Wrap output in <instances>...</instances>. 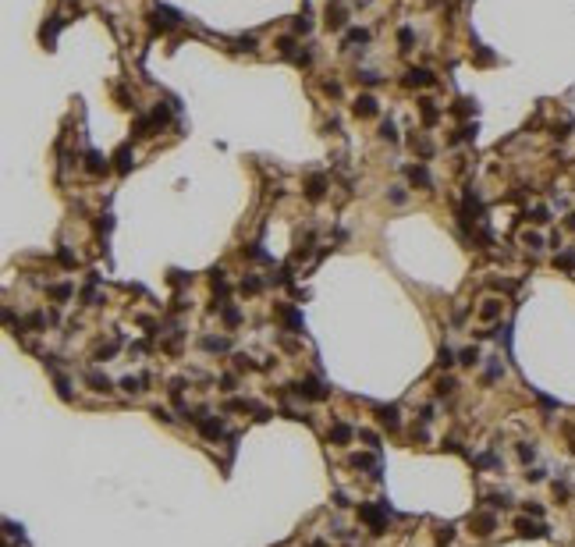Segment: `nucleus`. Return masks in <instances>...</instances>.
I'll return each mask as SVG.
<instances>
[{
    "mask_svg": "<svg viewBox=\"0 0 575 547\" xmlns=\"http://www.w3.org/2000/svg\"><path fill=\"white\" fill-rule=\"evenodd\" d=\"M409 181H412V185H423V188H430V185H433L430 174H426L423 167H409Z\"/></svg>",
    "mask_w": 575,
    "mask_h": 547,
    "instance_id": "15",
    "label": "nucleus"
},
{
    "mask_svg": "<svg viewBox=\"0 0 575 547\" xmlns=\"http://www.w3.org/2000/svg\"><path fill=\"white\" fill-rule=\"evenodd\" d=\"M568 228H572V231H575V213H568Z\"/></svg>",
    "mask_w": 575,
    "mask_h": 547,
    "instance_id": "41",
    "label": "nucleus"
},
{
    "mask_svg": "<svg viewBox=\"0 0 575 547\" xmlns=\"http://www.w3.org/2000/svg\"><path fill=\"white\" fill-rule=\"evenodd\" d=\"M352 462H355L359 469H373V472H376V459H373V455H355Z\"/></svg>",
    "mask_w": 575,
    "mask_h": 547,
    "instance_id": "28",
    "label": "nucleus"
},
{
    "mask_svg": "<svg viewBox=\"0 0 575 547\" xmlns=\"http://www.w3.org/2000/svg\"><path fill=\"white\" fill-rule=\"evenodd\" d=\"M309 547H327V544H323V540H316V544H309Z\"/></svg>",
    "mask_w": 575,
    "mask_h": 547,
    "instance_id": "42",
    "label": "nucleus"
},
{
    "mask_svg": "<svg viewBox=\"0 0 575 547\" xmlns=\"http://www.w3.org/2000/svg\"><path fill=\"white\" fill-rule=\"evenodd\" d=\"M405 82H409V85H419V89H423V85H433V75L426 72V68H412V72L405 75Z\"/></svg>",
    "mask_w": 575,
    "mask_h": 547,
    "instance_id": "9",
    "label": "nucleus"
},
{
    "mask_svg": "<svg viewBox=\"0 0 575 547\" xmlns=\"http://www.w3.org/2000/svg\"><path fill=\"white\" fill-rule=\"evenodd\" d=\"M437 363H440V366L447 370V366L454 363V352H451V348H440V359H437Z\"/></svg>",
    "mask_w": 575,
    "mask_h": 547,
    "instance_id": "32",
    "label": "nucleus"
},
{
    "mask_svg": "<svg viewBox=\"0 0 575 547\" xmlns=\"http://www.w3.org/2000/svg\"><path fill=\"white\" fill-rule=\"evenodd\" d=\"M323 92H327V96H341V85H338V82H323Z\"/></svg>",
    "mask_w": 575,
    "mask_h": 547,
    "instance_id": "35",
    "label": "nucleus"
},
{
    "mask_svg": "<svg viewBox=\"0 0 575 547\" xmlns=\"http://www.w3.org/2000/svg\"><path fill=\"white\" fill-rule=\"evenodd\" d=\"M398 39H401V43L409 46V43H412V29H401V32H398Z\"/></svg>",
    "mask_w": 575,
    "mask_h": 547,
    "instance_id": "40",
    "label": "nucleus"
},
{
    "mask_svg": "<svg viewBox=\"0 0 575 547\" xmlns=\"http://www.w3.org/2000/svg\"><path fill=\"white\" fill-rule=\"evenodd\" d=\"M522 242L529 245V249H543V234H536V231H525L522 234Z\"/></svg>",
    "mask_w": 575,
    "mask_h": 547,
    "instance_id": "23",
    "label": "nucleus"
},
{
    "mask_svg": "<svg viewBox=\"0 0 575 547\" xmlns=\"http://www.w3.org/2000/svg\"><path fill=\"white\" fill-rule=\"evenodd\" d=\"M281 316H284V323L291 327V330H302V313L288 310V306H281Z\"/></svg>",
    "mask_w": 575,
    "mask_h": 547,
    "instance_id": "16",
    "label": "nucleus"
},
{
    "mask_svg": "<svg viewBox=\"0 0 575 547\" xmlns=\"http://www.w3.org/2000/svg\"><path fill=\"white\" fill-rule=\"evenodd\" d=\"M515 526H518V533H522V537H547V526H540V522H529V519H518Z\"/></svg>",
    "mask_w": 575,
    "mask_h": 547,
    "instance_id": "8",
    "label": "nucleus"
},
{
    "mask_svg": "<svg viewBox=\"0 0 575 547\" xmlns=\"http://www.w3.org/2000/svg\"><path fill=\"white\" fill-rule=\"evenodd\" d=\"M376 419H380L387 430H398V409H394V405H380V409H376Z\"/></svg>",
    "mask_w": 575,
    "mask_h": 547,
    "instance_id": "5",
    "label": "nucleus"
},
{
    "mask_svg": "<svg viewBox=\"0 0 575 547\" xmlns=\"http://www.w3.org/2000/svg\"><path fill=\"white\" fill-rule=\"evenodd\" d=\"M291 29H295V32H302V36H305V32H309V29H313V21H309V14H302V18H295V21H291Z\"/></svg>",
    "mask_w": 575,
    "mask_h": 547,
    "instance_id": "26",
    "label": "nucleus"
},
{
    "mask_svg": "<svg viewBox=\"0 0 575 547\" xmlns=\"http://www.w3.org/2000/svg\"><path fill=\"white\" fill-rule=\"evenodd\" d=\"M472 526H476V533H480V537H490V533H494V526H497V519H494V515H476V519H472Z\"/></svg>",
    "mask_w": 575,
    "mask_h": 547,
    "instance_id": "10",
    "label": "nucleus"
},
{
    "mask_svg": "<svg viewBox=\"0 0 575 547\" xmlns=\"http://www.w3.org/2000/svg\"><path fill=\"white\" fill-rule=\"evenodd\" d=\"M259 288H263V281H259V277H245V281H242V292H245V295H256Z\"/></svg>",
    "mask_w": 575,
    "mask_h": 547,
    "instance_id": "22",
    "label": "nucleus"
},
{
    "mask_svg": "<svg viewBox=\"0 0 575 547\" xmlns=\"http://www.w3.org/2000/svg\"><path fill=\"white\" fill-rule=\"evenodd\" d=\"M327 25H330V29H341V25H345V7H341V4L327 7Z\"/></svg>",
    "mask_w": 575,
    "mask_h": 547,
    "instance_id": "13",
    "label": "nucleus"
},
{
    "mask_svg": "<svg viewBox=\"0 0 575 547\" xmlns=\"http://www.w3.org/2000/svg\"><path fill=\"white\" fill-rule=\"evenodd\" d=\"M117 167H121V171H128V167H132V150H128V146H121V150H117Z\"/></svg>",
    "mask_w": 575,
    "mask_h": 547,
    "instance_id": "24",
    "label": "nucleus"
},
{
    "mask_svg": "<svg viewBox=\"0 0 575 547\" xmlns=\"http://www.w3.org/2000/svg\"><path fill=\"white\" fill-rule=\"evenodd\" d=\"M451 537H454V526H440L437 540H440V544H451Z\"/></svg>",
    "mask_w": 575,
    "mask_h": 547,
    "instance_id": "33",
    "label": "nucleus"
},
{
    "mask_svg": "<svg viewBox=\"0 0 575 547\" xmlns=\"http://www.w3.org/2000/svg\"><path fill=\"white\" fill-rule=\"evenodd\" d=\"M518 455H522V462H533V455H536V451H533L529 444H522V448H518Z\"/></svg>",
    "mask_w": 575,
    "mask_h": 547,
    "instance_id": "38",
    "label": "nucleus"
},
{
    "mask_svg": "<svg viewBox=\"0 0 575 547\" xmlns=\"http://www.w3.org/2000/svg\"><path fill=\"white\" fill-rule=\"evenodd\" d=\"M451 391H454V380H451V377H440V380H437V394H451Z\"/></svg>",
    "mask_w": 575,
    "mask_h": 547,
    "instance_id": "29",
    "label": "nucleus"
},
{
    "mask_svg": "<svg viewBox=\"0 0 575 547\" xmlns=\"http://www.w3.org/2000/svg\"><path fill=\"white\" fill-rule=\"evenodd\" d=\"M458 363L476 366V363H480V348H462V352H458Z\"/></svg>",
    "mask_w": 575,
    "mask_h": 547,
    "instance_id": "18",
    "label": "nucleus"
},
{
    "mask_svg": "<svg viewBox=\"0 0 575 547\" xmlns=\"http://www.w3.org/2000/svg\"><path fill=\"white\" fill-rule=\"evenodd\" d=\"M203 348H210V352H224V348H227V338H203Z\"/></svg>",
    "mask_w": 575,
    "mask_h": 547,
    "instance_id": "20",
    "label": "nucleus"
},
{
    "mask_svg": "<svg viewBox=\"0 0 575 547\" xmlns=\"http://www.w3.org/2000/svg\"><path fill=\"white\" fill-rule=\"evenodd\" d=\"M359 519L373 526V533H384V530H387V512H384V508H376V505H362V508H359Z\"/></svg>",
    "mask_w": 575,
    "mask_h": 547,
    "instance_id": "1",
    "label": "nucleus"
},
{
    "mask_svg": "<svg viewBox=\"0 0 575 547\" xmlns=\"http://www.w3.org/2000/svg\"><path fill=\"white\" fill-rule=\"evenodd\" d=\"M366 39H369V32H366V29H348V36H345V43H348V46L366 43Z\"/></svg>",
    "mask_w": 575,
    "mask_h": 547,
    "instance_id": "19",
    "label": "nucleus"
},
{
    "mask_svg": "<svg viewBox=\"0 0 575 547\" xmlns=\"http://www.w3.org/2000/svg\"><path fill=\"white\" fill-rule=\"evenodd\" d=\"M376 96H369V92H362V96H355V103H352V114L355 117H376Z\"/></svg>",
    "mask_w": 575,
    "mask_h": 547,
    "instance_id": "2",
    "label": "nucleus"
},
{
    "mask_svg": "<svg viewBox=\"0 0 575 547\" xmlns=\"http://www.w3.org/2000/svg\"><path fill=\"white\" fill-rule=\"evenodd\" d=\"M323 188H327V178H323V174H313V178L305 181V196H309V199H320Z\"/></svg>",
    "mask_w": 575,
    "mask_h": 547,
    "instance_id": "6",
    "label": "nucleus"
},
{
    "mask_svg": "<svg viewBox=\"0 0 575 547\" xmlns=\"http://www.w3.org/2000/svg\"><path fill=\"white\" fill-rule=\"evenodd\" d=\"M380 135H384L387 142H398V128H394L391 121H384V125H380Z\"/></svg>",
    "mask_w": 575,
    "mask_h": 547,
    "instance_id": "27",
    "label": "nucleus"
},
{
    "mask_svg": "<svg viewBox=\"0 0 575 547\" xmlns=\"http://www.w3.org/2000/svg\"><path fill=\"white\" fill-rule=\"evenodd\" d=\"M387 196H391V203H405V188H401V185H394Z\"/></svg>",
    "mask_w": 575,
    "mask_h": 547,
    "instance_id": "34",
    "label": "nucleus"
},
{
    "mask_svg": "<svg viewBox=\"0 0 575 547\" xmlns=\"http://www.w3.org/2000/svg\"><path fill=\"white\" fill-rule=\"evenodd\" d=\"M220 391H234V377H220Z\"/></svg>",
    "mask_w": 575,
    "mask_h": 547,
    "instance_id": "39",
    "label": "nucleus"
},
{
    "mask_svg": "<svg viewBox=\"0 0 575 547\" xmlns=\"http://www.w3.org/2000/svg\"><path fill=\"white\" fill-rule=\"evenodd\" d=\"M554 263H558L561 270H575V252H561V256H558Z\"/></svg>",
    "mask_w": 575,
    "mask_h": 547,
    "instance_id": "25",
    "label": "nucleus"
},
{
    "mask_svg": "<svg viewBox=\"0 0 575 547\" xmlns=\"http://www.w3.org/2000/svg\"><path fill=\"white\" fill-rule=\"evenodd\" d=\"M359 437L366 441V444H369V448H380V437H376L373 430H359Z\"/></svg>",
    "mask_w": 575,
    "mask_h": 547,
    "instance_id": "31",
    "label": "nucleus"
},
{
    "mask_svg": "<svg viewBox=\"0 0 575 547\" xmlns=\"http://www.w3.org/2000/svg\"><path fill=\"white\" fill-rule=\"evenodd\" d=\"M352 434H355V430H352L348 423H334V426H330V441H334V444H348Z\"/></svg>",
    "mask_w": 575,
    "mask_h": 547,
    "instance_id": "7",
    "label": "nucleus"
},
{
    "mask_svg": "<svg viewBox=\"0 0 575 547\" xmlns=\"http://www.w3.org/2000/svg\"><path fill=\"white\" fill-rule=\"evenodd\" d=\"M497 313H501V302H497V299H487V302L480 306V316H483V320H494Z\"/></svg>",
    "mask_w": 575,
    "mask_h": 547,
    "instance_id": "17",
    "label": "nucleus"
},
{
    "mask_svg": "<svg viewBox=\"0 0 575 547\" xmlns=\"http://www.w3.org/2000/svg\"><path fill=\"white\" fill-rule=\"evenodd\" d=\"M50 295H54V299H68V295H71V284H54Z\"/></svg>",
    "mask_w": 575,
    "mask_h": 547,
    "instance_id": "30",
    "label": "nucleus"
},
{
    "mask_svg": "<svg viewBox=\"0 0 575 547\" xmlns=\"http://www.w3.org/2000/svg\"><path fill=\"white\" fill-rule=\"evenodd\" d=\"M234 366H238V370H252V363H249V355H234Z\"/></svg>",
    "mask_w": 575,
    "mask_h": 547,
    "instance_id": "37",
    "label": "nucleus"
},
{
    "mask_svg": "<svg viewBox=\"0 0 575 547\" xmlns=\"http://www.w3.org/2000/svg\"><path fill=\"white\" fill-rule=\"evenodd\" d=\"M85 380L92 384V391H103V394H110V391H114L110 377H107V373H100V370H89V373H85Z\"/></svg>",
    "mask_w": 575,
    "mask_h": 547,
    "instance_id": "4",
    "label": "nucleus"
},
{
    "mask_svg": "<svg viewBox=\"0 0 575 547\" xmlns=\"http://www.w3.org/2000/svg\"><path fill=\"white\" fill-rule=\"evenodd\" d=\"M153 18H156V29H171V25L178 21V14H174L171 7H156V14H153Z\"/></svg>",
    "mask_w": 575,
    "mask_h": 547,
    "instance_id": "12",
    "label": "nucleus"
},
{
    "mask_svg": "<svg viewBox=\"0 0 575 547\" xmlns=\"http://www.w3.org/2000/svg\"><path fill=\"white\" fill-rule=\"evenodd\" d=\"M529 221H533V224H547V221H550V210H547V206H536V210L529 213Z\"/></svg>",
    "mask_w": 575,
    "mask_h": 547,
    "instance_id": "21",
    "label": "nucleus"
},
{
    "mask_svg": "<svg viewBox=\"0 0 575 547\" xmlns=\"http://www.w3.org/2000/svg\"><path fill=\"white\" fill-rule=\"evenodd\" d=\"M419 114H423V121H426V125H433V121L440 117V110H437V103H433V100H423V103H419Z\"/></svg>",
    "mask_w": 575,
    "mask_h": 547,
    "instance_id": "14",
    "label": "nucleus"
},
{
    "mask_svg": "<svg viewBox=\"0 0 575 547\" xmlns=\"http://www.w3.org/2000/svg\"><path fill=\"white\" fill-rule=\"evenodd\" d=\"M295 391H298L302 398H313V401H320V398H327V388H323L320 380H313V377H305L302 384H295Z\"/></svg>",
    "mask_w": 575,
    "mask_h": 547,
    "instance_id": "3",
    "label": "nucleus"
},
{
    "mask_svg": "<svg viewBox=\"0 0 575 547\" xmlns=\"http://www.w3.org/2000/svg\"><path fill=\"white\" fill-rule=\"evenodd\" d=\"M85 171H89V174H103V171H107V156L85 153Z\"/></svg>",
    "mask_w": 575,
    "mask_h": 547,
    "instance_id": "11",
    "label": "nucleus"
},
{
    "mask_svg": "<svg viewBox=\"0 0 575 547\" xmlns=\"http://www.w3.org/2000/svg\"><path fill=\"white\" fill-rule=\"evenodd\" d=\"M359 78L366 82V85H376V82H380V75H376V72H359Z\"/></svg>",
    "mask_w": 575,
    "mask_h": 547,
    "instance_id": "36",
    "label": "nucleus"
}]
</instances>
